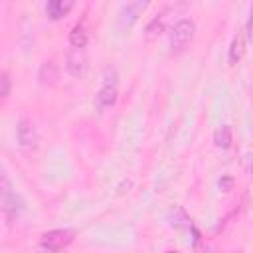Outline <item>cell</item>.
Masks as SVG:
<instances>
[{
    "mask_svg": "<svg viewBox=\"0 0 253 253\" xmlns=\"http://www.w3.org/2000/svg\"><path fill=\"white\" fill-rule=\"evenodd\" d=\"M75 239V231L71 227H59V229H49L42 233L40 237V253H61L67 249Z\"/></svg>",
    "mask_w": 253,
    "mask_h": 253,
    "instance_id": "1",
    "label": "cell"
},
{
    "mask_svg": "<svg viewBox=\"0 0 253 253\" xmlns=\"http://www.w3.org/2000/svg\"><path fill=\"white\" fill-rule=\"evenodd\" d=\"M117 97H119V73L115 67H107L103 73V85L95 97L97 109L105 111V109L113 107L117 103Z\"/></svg>",
    "mask_w": 253,
    "mask_h": 253,
    "instance_id": "2",
    "label": "cell"
},
{
    "mask_svg": "<svg viewBox=\"0 0 253 253\" xmlns=\"http://www.w3.org/2000/svg\"><path fill=\"white\" fill-rule=\"evenodd\" d=\"M194 34H196V24L194 20L190 18H182L174 24L172 32H170V49L172 53L174 51H182L192 40H194Z\"/></svg>",
    "mask_w": 253,
    "mask_h": 253,
    "instance_id": "3",
    "label": "cell"
},
{
    "mask_svg": "<svg viewBox=\"0 0 253 253\" xmlns=\"http://www.w3.org/2000/svg\"><path fill=\"white\" fill-rule=\"evenodd\" d=\"M26 204L20 194H16L8 182V176L2 174V211L8 219H16L24 211Z\"/></svg>",
    "mask_w": 253,
    "mask_h": 253,
    "instance_id": "4",
    "label": "cell"
},
{
    "mask_svg": "<svg viewBox=\"0 0 253 253\" xmlns=\"http://www.w3.org/2000/svg\"><path fill=\"white\" fill-rule=\"evenodd\" d=\"M65 69L71 77H83L89 69V59L85 47H69L65 55Z\"/></svg>",
    "mask_w": 253,
    "mask_h": 253,
    "instance_id": "5",
    "label": "cell"
},
{
    "mask_svg": "<svg viewBox=\"0 0 253 253\" xmlns=\"http://www.w3.org/2000/svg\"><path fill=\"white\" fill-rule=\"evenodd\" d=\"M16 138H18V144L26 150H36L38 144H40V134H38V128L36 125L30 121V119H20L18 125H16Z\"/></svg>",
    "mask_w": 253,
    "mask_h": 253,
    "instance_id": "6",
    "label": "cell"
},
{
    "mask_svg": "<svg viewBox=\"0 0 253 253\" xmlns=\"http://www.w3.org/2000/svg\"><path fill=\"white\" fill-rule=\"evenodd\" d=\"M73 6H75L73 0H49L45 4V14L49 20H61L63 16L71 12Z\"/></svg>",
    "mask_w": 253,
    "mask_h": 253,
    "instance_id": "7",
    "label": "cell"
},
{
    "mask_svg": "<svg viewBox=\"0 0 253 253\" xmlns=\"http://www.w3.org/2000/svg\"><path fill=\"white\" fill-rule=\"evenodd\" d=\"M245 55V36L243 32L237 30V34L233 36L231 43H229V51H227V59H229V65H237Z\"/></svg>",
    "mask_w": 253,
    "mask_h": 253,
    "instance_id": "8",
    "label": "cell"
},
{
    "mask_svg": "<svg viewBox=\"0 0 253 253\" xmlns=\"http://www.w3.org/2000/svg\"><path fill=\"white\" fill-rule=\"evenodd\" d=\"M146 6H148V2H132V4H126V6L123 8V12H121V16H123V26H125V28H130V26L138 20L140 12H142Z\"/></svg>",
    "mask_w": 253,
    "mask_h": 253,
    "instance_id": "9",
    "label": "cell"
},
{
    "mask_svg": "<svg viewBox=\"0 0 253 253\" xmlns=\"http://www.w3.org/2000/svg\"><path fill=\"white\" fill-rule=\"evenodd\" d=\"M89 42V32L85 28V22H77L69 32V43L71 47H85Z\"/></svg>",
    "mask_w": 253,
    "mask_h": 253,
    "instance_id": "10",
    "label": "cell"
},
{
    "mask_svg": "<svg viewBox=\"0 0 253 253\" xmlns=\"http://www.w3.org/2000/svg\"><path fill=\"white\" fill-rule=\"evenodd\" d=\"M213 142H215L217 148L227 150V148L231 146V142H233L231 126H229V125H219V126L215 128V132H213Z\"/></svg>",
    "mask_w": 253,
    "mask_h": 253,
    "instance_id": "11",
    "label": "cell"
},
{
    "mask_svg": "<svg viewBox=\"0 0 253 253\" xmlns=\"http://www.w3.org/2000/svg\"><path fill=\"white\" fill-rule=\"evenodd\" d=\"M57 65H55V61H45V63H42V67H40V71H38V79H40V83L42 85H51V83H55V79H57Z\"/></svg>",
    "mask_w": 253,
    "mask_h": 253,
    "instance_id": "12",
    "label": "cell"
},
{
    "mask_svg": "<svg viewBox=\"0 0 253 253\" xmlns=\"http://www.w3.org/2000/svg\"><path fill=\"white\" fill-rule=\"evenodd\" d=\"M162 32H164V20H162V16H156V18H152V20L146 24L144 36H146V40H154V38H158Z\"/></svg>",
    "mask_w": 253,
    "mask_h": 253,
    "instance_id": "13",
    "label": "cell"
},
{
    "mask_svg": "<svg viewBox=\"0 0 253 253\" xmlns=\"http://www.w3.org/2000/svg\"><path fill=\"white\" fill-rule=\"evenodd\" d=\"M0 83H2V91H0V95H2V101H6L8 95H10V75H8V71H2V75H0Z\"/></svg>",
    "mask_w": 253,
    "mask_h": 253,
    "instance_id": "14",
    "label": "cell"
},
{
    "mask_svg": "<svg viewBox=\"0 0 253 253\" xmlns=\"http://www.w3.org/2000/svg\"><path fill=\"white\" fill-rule=\"evenodd\" d=\"M245 30H247V38H249V42H253V6H251V10H249V18H247Z\"/></svg>",
    "mask_w": 253,
    "mask_h": 253,
    "instance_id": "15",
    "label": "cell"
},
{
    "mask_svg": "<svg viewBox=\"0 0 253 253\" xmlns=\"http://www.w3.org/2000/svg\"><path fill=\"white\" fill-rule=\"evenodd\" d=\"M231 186H233V178H231V176H223V178L219 180V188H221L223 192H229Z\"/></svg>",
    "mask_w": 253,
    "mask_h": 253,
    "instance_id": "16",
    "label": "cell"
},
{
    "mask_svg": "<svg viewBox=\"0 0 253 253\" xmlns=\"http://www.w3.org/2000/svg\"><path fill=\"white\" fill-rule=\"evenodd\" d=\"M243 166H245V170H247V172H251V174H253V154H247V156L243 158Z\"/></svg>",
    "mask_w": 253,
    "mask_h": 253,
    "instance_id": "17",
    "label": "cell"
},
{
    "mask_svg": "<svg viewBox=\"0 0 253 253\" xmlns=\"http://www.w3.org/2000/svg\"><path fill=\"white\" fill-rule=\"evenodd\" d=\"M164 253H180V251H176V249H168V251H164Z\"/></svg>",
    "mask_w": 253,
    "mask_h": 253,
    "instance_id": "18",
    "label": "cell"
}]
</instances>
